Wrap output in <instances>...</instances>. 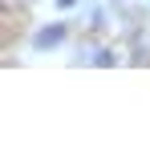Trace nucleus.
Instances as JSON below:
<instances>
[{
	"instance_id": "1",
	"label": "nucleus",
	"mask_w": 150,
	"mask_h": 146,
	"mask_svg": "<svg viewBox=\"0 0 150 146\" xmlns=\"http://www.w3.org/2000/svg\"><path fill=\"white\" fill-rule=\"evenodd\" d=\"M65 41V24H53V28H41L37 37H33V45L37 49H49V45H61Z\"/></svg>"
},
{
	"instance_id": "2",
	"label": "nucleus",
	"mask_w": 150,
	"mask_h": 146,
	"mask_svg": "<svg viewBox=\"0 0 150 146\" xmlns=\"http://www.w3.org/2000/svg\"><path fill=\"white\" fill-rule=\"evenodd\" d=\"M57 4H61V8H73V4H77V0H57Z\"/></svg>"
}]
</instances>
